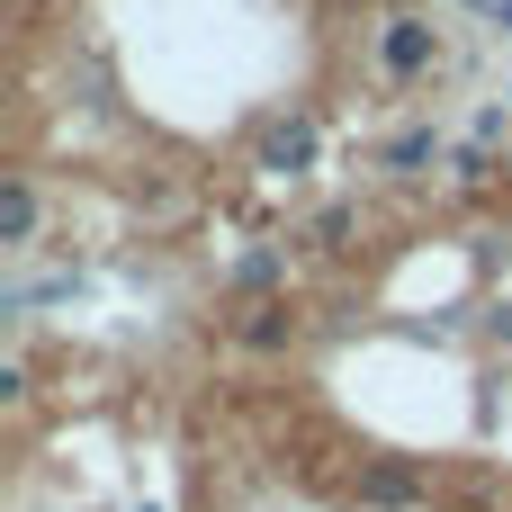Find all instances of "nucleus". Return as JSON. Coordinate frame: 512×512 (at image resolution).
<instances>
[{
  "mask_svg": "<svg viewBox=\"0 0 512 512\" xmlns=\"http://www.w3.org/2000/svg\"><path fill=\"white\" fill-rule=\"evenodd\" d=\"M495 18H504V27H512V0H504V9H495Z\"/></svg>",
  "mask_w": 512,
  "mask_h": 512,
  "instance_id": "nucleus-8",
  "label": "nucleus"
},
{
  "mask_svg": "<svg viewBox=\"0 0 512 512\" xmlns=\"http://www.w3.org/2000/svg\"><path fill=\"white\" fill-rule=\"evenodd\" d=\"M351 504L414 512V504H432V477H423V468H387V459H378V468H360V477H351Z\"/></svg>",
  "mask_w": 512,
  "mask_h": 512,
  "instance_id": "nucleus-2",
  "label": "nucleus"
},
{
  "mask_svg": "<svg viewBox=\"0 0 512 512\" xmlns=\"http://www.w3.org/2000/svg\"><path fill=\"white\" fill-rule=\"evenodd\" d=\"M279 270H288V261H279V252H252V261H243V270H234V288H270V279H279Z\"/></svg>",
  "mask_w": 512,
  "mask_h": 512,
  "instance_id": "nucleus-7",
  "label": "nucleus"
},
{
  "mask_svg": "<svg viewBox=\"0 0 512 512\" xmlns=\"http://www.w3.org/2000/svg\"><path fill=\"white\" fill-rule=\"evenodd\" d=\"M423 162H432V135H396L387 144V171H423Z\"/></svg>",
  "mask_w": 512,
  "mask_h": 512,
  "instance_id": "nucleus-6",
  "label": "nucleus"
},
{
  "mask_svg": "<svg viewBox=\"0 0 512 512\" xmlns=\"http://www.w3.org/2000/svg\"><path fill=\"white\" fill-rule=\"evenodd\" d=\"M315 153H324V126H315V117H279V126L261 135V171H288V180H297V171H315Z\"/></svg>",
  "mask_w": 512,
  "mask_h": 512,
  "instance_id": "nucleus-3",
  "label": "nucleus"
},
{
  "mask_svg": "<svg viewBox=\"0 0 512 512\" xmlns=\"http://www.w3.org/2000/svg\"><path fill=\"white\" fill-rule=\"evenodd\" d=\"M36 216H45V207H36V189H27V180H9V189H0V243H9V252H27V243H36Z\"/></svg>",
  "mask_w": 512,
  "mask_h": 512,
  "instance_id": "nucleus-5",
  "label": "nucleus"
},
{
  "mask_svg": "<svg viewBox=\"0 0 512 512\" xmlns=\"http://www.w3.org/2000/svg\"><path fill=\"white\" fill-rule=\"evenodd\" d=\"M225 333H234L243 351H288V342H297V306H288V297H261V306H243Z\"/></svg>",
  "mask_w": 512,
  "mask_h": 512,
  "instance_id": "nucleus-4",
  "label": "nucleus"
},
{
  "mask_svg": "<svg viewBox=\"0 0 512 512\" xmlns=\"http://www.w3.org/2000/svg\"><path fill=\"white\" fill-rule=\"evenodd\" d=\"M504 99H512V90H504Z\"/></svg>",
  "mask_w": 512,
  "mask_h": 512,
  "instance_id": "nucleus-9",
  "label": "nucleus"
},
{
  "mask_svg": "<svg viewBox=\"0 0 512 512\" xmlns=\"http://www.w3.org/2000/svg\"><path fill=\"white\" fill-rule=\"evenodd\" d=\"M432 63H441V27L432 18H414V9L378 18V72H387V90H414Z\"/></svg>",
  "mask_w": 512,
  "mask_h": 512,
  "instance_id": "nucleus-1",
  "label": "nucleus"
}]
</instances>
